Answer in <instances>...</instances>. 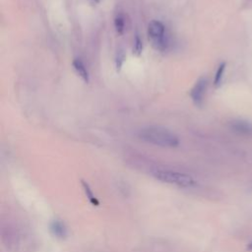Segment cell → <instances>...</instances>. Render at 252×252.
<instances>
[{
	"label": "cell",
	"instance_id": "1",
	"mask_svg": "<svg viewBox=\"0 0 252 252\" xmlns=\"http://www.w3.org/2000/svg\"><path fill=\"white\" fill-rule=\"evenodd\" d=\"M138 136L146 143L162 148H175L179 145V139L172 131L159 126L145 127L139 131Z\"/></svg>",
	"mask_w": 252,
	"mask_h": 252
},
{
	"label": "cell",
	"instance_id": "2",
	"mask_svg": "<svg viewBox=\"0 0 252 252\" xmlns=\"http://www.w3.org/2000/svg\"><path fill=\"white\" fill-rule=\"evenodd\" d=\"M152 175L162 183L176 185L178 187H192L196 183L192 176L170 169H155L152 171Z\"/></svg>",
	"mask_w": 252,
	"mask_h": 252
},
{
	"label": "cell",
	"instance_id": "3",
	"mask_svg": "<svg viewBox=\"0 0 252 252\" xmlns=\"http://www.w3.org/2000/svg\"><path fill=\"white\" fill-rule=\"evenodd\" d=\"M149 39L157 50L163 51L168 46V38L165 33V28L159 21H152L148 26Z\"/></svg>",
	"mask_w": 252,
	"mask_h": 252
},
{
	"label": "cell",
	"instance_id": "4",
	"mask_svg": "<svg viewBox=\"0 0 252 252\" xmlns=\"http://www.w3.org/2000/svg\"><path fill=\"white\" fill-rule=\"evenodd\" d=\"M2 240L7 248L18 251L23 245V234L14 227H7L2 231Z\"/></svg>",
	"mask_w": 252,
	"mask_h": 252
},
{
	"label": "cell",
	"instance_id": "5",
	"mask_svg": "<svg viewBox=\"0 0 252 252\" xmlns=\"http://www.w3.org/2000/svg\"><path fill=\"white\" fill-rule=\"evenodd\" d=\"M207 79L206 78H200L196 84L194 85V87L192 88L191 92H190V96L193 100V102L195 103V105L197 106H201L204 100V95L206 93V89H207Z\"/></svg>",
	"mask_w": 252,
	"mask_h": 252
},
{
	"label": "cell",
	"instance_id": "6",
	"mask_svg": "<svg viewBox=\"0 0 252 252\" xmlns=\"http://www.w3.org/2000/svg\"><path fill=\"white\" fill-rule=\"evenodd\" d=\"M49 229L51 231V233L59 239H64L66 238L68 231H67V227L65 225V223L63 221H61L60 220H54L50 222L49 225Z\"/></svg>",
	"mask_w": 252,
	"mask_h": 252
},
{
	"label": "cell",
	"instance_id": "7",
	"mask_svg": "<svg viewBox=\"0 0 252 252\" xmlns=\"http://www.w3.org/2000/svg\"><path fill=\"white\" fill-rule=\"evenodd\" d=\"M230 128L239 134L248 135L252 133V124L243 120L232 121L230 123Z\"/></svg>",
	"mask_w": 252,
	"mask_h": 252
},
{
	"label": "cell",
	"instance_id": "8",
	"mask_svg": "<svg viewBox=\"0 0 252 252\" xmlns=\"http://www.w3.org/2000/svg\"><path fill=\"white\" fill-rule=\"evenodd\" d=\"M73 67L74 70L76 71V73L78 74V76L85 82L88 83L90 80V76H89V72L85 66V64L80 60V59H75L73 61Z\"/></svg>",
	"mask_w": 252,
	"mask_h": 252
},
{
	"label": "cell",
	"instance_id": "9",
	"mask_svg": "<svg viewBox=\"0 0 252 252\" xmlns=\"http://www.w3.org/2000/svg\"><path fill=\"white\" fill-rule=\"evenodd\" d=\"M81 185H82L83 190H84V192H85V195H86V197L88 198V200L90 201V203H91L93 206H98V205H99V202H98L97 198L95 197L94 193L93 192V190H92L90 184H89L87 181H85V180H81Z\"/></svg>",
	"mask_w": 252,
	"mask_h": 252
},
{
	"label": "cell",
	"instance_id": "10",
	"mask_svg": "<svg viewBox=\"0 0 252 252\" xmlns=\"http://www.w3.org/2000/svg\"><path fill=\"white\" fill-rule=\"evenodd\" d=\"M114 27L116 32L119 34H122L124 32V27H125V22H124V18L122 15H118L115 17L114 19Z\"/></svg>",
	"mask_w": 252,
	"mask_h": 252
},
{
	"label": "cell",
	"instance_id": "11",
	"mask_svg": "<svg viewBox=\"0 0 252 252\" xmlns=\"http://www.w3.org/2000/svg\"><path fill=\"white\" fill-rule=\"evenodd\" d=\"M224 70H225V63H221L217 72H216V75H215V79H214V84L215 86H219L222 80V76H223V73H224Z\"/></svg>",
	"mask_w": 252,
	"mask_h": 252
},
{
	"label": "cell",
	"instance_id": "12",
	"mask_svg": "<svg viewBox=\"0 0 252 252\" xmlns=\"http://www.w3.org/2000/svg\"><path fill=\"white\" fill-rule=\"evenodd\" d=\"M143 50V43L141 38L139 37V35L137 34L135 37V41H134V48H133V52L136 53L137 55H140L141 52Z\"/></svg>",
	"mask_w": 252,
	"mask_h": 252
},
{
	"label": "cell",
	"instance_id": "13",
	"mask_svg": "<svg viewBox=\"0 0 252 252\" xmlns=\"http://www.w3.org/2000/svg\"><path fill=\"white\" fill-rule=\"evenodd\" d=\"M124 58H125V55L123 52H120V54H118V57L116 59V67H117V70H119L122 66V63L124 61Z\"/></svg>",
	"mask_w": 252,
	"mask_h": 252
},
{
	"label": "cell",
	"instance_id": "14",
	"mask_svg": "<svg viewBox=\"0 0 252 252\" xmlns=\"http://www.w3.org/2000/svg\"><path fill=\"white\" fill-rule=\"evenodd\" d=\"M91 3H93V4H96V3H98L99 2V0H89Z\"/></svg>",
	"mask_w": 252,
	"mask_h": 252
},
{
	"label": "cell",
	"instance_id": "15",
	"mask_svg": "<svg viewBox=\"0 0 252 252\" xmlns=\"http://www.w3.org/2000/svg\"><path fill=\"white\" fill-rule=\"evenodd\" d=\"M247 249H249V250H252V242L248 245V247H247Z\"/></svg>",
	"mask_w": 252,
	"mask_h": 252
}]
</instances>
